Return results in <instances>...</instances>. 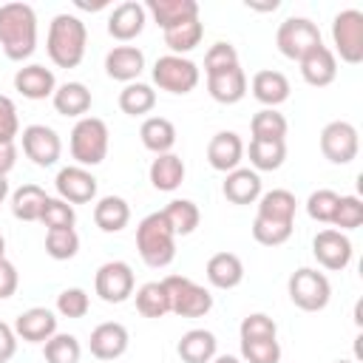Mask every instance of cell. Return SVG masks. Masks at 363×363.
I'll use <instances>...</instances> for the list:
<instances>
[{
    "mask_svg": "<svg viewBox=\"0 0 363 363\" xmlns=\"http://www.w3.org/2000/svg\"><path fill=\"white\" fill-rule=\"evenodd\" d=\"M0 48L11 62H23L37 48V14L28 3L0 6Z\"/></svg>",
    "mask_w": 363,
    "mask_h": 363,
    "instance_id": "1",
    "label": "cell"
},
{
    "mask_svg": "<svg viewBox=\"0 0 363 363\" xmlns=\"http://www.w3.org/2000/svg\"><path fill=\"white\" fill-rule=\"evenodd\" d=\"M85 45H88V28L77 14L62 11L48 23L45 51L57 68H77L85 57Z\"/></svg>",
    "mask_w": 363,
    "mask_h": 363,
    "instance_id": "2",
    "label": "cell"
},
{
    "mask_svg": "<svg viewBox=\"0 0 363 363\" xmlns=\"http://www.w3.org/2000/svg\"><path fill=\"white\" fill-rule=\"evenodd\" d=\"M136 250H139V258L150 269H162L176 258V235L170 224L164 221L162 210L145 216L136 224Z\"/></svg>",
    "mask_w": 363,
    "mask_h": 363,
    "instance_id": "3",
    "label": "cell"
},
{
    "mask_svg": "<svg viewBox=\"0 0 363 363\" xmlns=\"http://www.w3.org/2000/svg\"><path fill=\"white\" fill-rule=\"evenodd\" d=\"M108 145H111V133H108V125L99 116H82L71 128L68 147H71V159L79 167L102 164L105 156H108Z\"/></svg>",
    "mask_w": 363,
    "mask_h": 363,
    "instance_id": "4",
    "label": "cell"
},
{
    "mask_svg": "<svg viewBox=\"0 0 363 363\" xmlns=\"http://www.w3.org/2000/svg\"><path fill=\"white\" fill-rule=\"evenodd\" d=\"M286 292H289V301L303 309V312H320L329 306V298H332V284L323 272L312 269V267H298L289 281H286Z\"/></svg>",
    "mask_w": 363,
    "mask_h": 363,
    "instance_id": "5",
    "label": "cell"
},
{
    "mask_svg": "<svg viewBox=\"0 0 363 363\" xmlns=\"http://www.w3.org/2000/svg\"><path fill=\"white\" fill-rule=\"evenodd\" d=\"M170 312L179 318H204L213 309V295L201 284H196L187 275H167L164 281Z\"/></svg>",
    "mask_w": 363,
    "mask_h": 363,
    "instance_id": "6",
    "label": "cell"
},
{
    "mask_svg": "<svg viewBox=\"0 0 363 363\" xmlns=\"http://www.w3.org/2000/svg\"><path fill=\"white\" fill-rule=\"evenodd\" d=\"M275 45L286 60L301 62L309 51L323 45V40H320V28L309 17H286L275 31Z\"/></svg>",
    "mask_w": 363,
    "mask_h": 363,
    "instance_id": "7",
    "label": "cell"
},
{
    "mask_svg": "<svg viewBox=\"0 0 363 363\" xmlns=\"http://www.w3.org/2000/svg\"><path fill=\"white\" fill-rule=\"evenodd\" d=\"M150 77H153V82H156L162 91H167V94H190V91L199 85L201 71H199V65H196L193 60H187V57L164 54V57H159V60L153 62Z\"/></svg>",
    "mask_w": 363,
    "mask_h": 363,
    "instance_id": "8",
    "label": "cell"
},
{
    "mask_svg": "<svg viewBox=\"0 0 363 363\" xmlns=\"http://www.w3.org/2000/svg\"><path fill=\"white\" fill-rule=\"evenodd\" d=\"M332 43L343 62L357 65L363 62V11L360 9H343L332 20Z\"/></svg>",
    "mask_w": 363,
    "mask_h": 363,
    "instance_id": "9",
    "label": "cell"
},
{
    "mask_svg": "<svg viewBox=\"0 0 363 363\" xmlns=\"http://www.w3.org/2000/svg\"><path fill=\"white\" fill-rule=\"evenodd\" d=\"M360 150V133L352 122L335 119L320 130V153L332 164H352Z\"/></svg>",
    "mask_w": 363,
    "mask_h": 363,
    "instance_id": "10",
    "label": "cell"
},
{
    "mask_svg": "<svg viewBox=\"0 0 363 363\" xmlns=\"http://www.w3.org/2000/svg\"><path fill=\"white\" fill-rule=\"evenodd\" d=\"M136 289V275L128 261H105L94 275V292L105 303H125Z\"/></svg>",
    "mask_w": 363,
    "mask_h": 363,
    "instance_id": "11",
    "label": "cell"
},
{
    "mask_svg": "<svg viewBox=\"0 0 363 363\" xmlns=\"http://www.w3.org/2000/svg\"><path fill=\"white\" fill-rule=\"evenodd\" d=\"M23 153L37 164V167H54L62 156V142L60 133L48 125H26L20 133Z\"/></svg>",
    "mask_w": 363,
    "mask_h": 363,
    "instance_id": "12",
    "label": "cell"
},
{
    "mask_svg": "<svg viewBox=\"0 0 363 363\" xmlns=\"http://www.w3.org/2000/svg\"><path fill=\"white\" fill-rule=\"evenodd\" d=\"M352 241L346 233L340 230H320L315 238H312V255L315 261L329 269V272H343L349 264H352Z\"/></svg>",
    "mask_w": 363,
    "mask_h": 363,
    "instance_id": "13",
    "label": "cell"
},
{
    "mask_svg": "<svg viewBox=\"0 0 363 363\" xmlns=\"http://www.w3.org/2000/svg\"><path fill=\"white\" fill-rule=\"evenodd\" d=\"M54 187H57V196L68 204H88L96 199V179L88 167H79V164L62 167L54 179Z\"/></svg>",
    "mask_w": 363,
    "mask_h": 363,
    "instance_id": "14",
    "label": "cell"
},
{
    "mask_svg": "<svg viewBox=\"0 0 363 363\" xmlns=\"http://www.w3.org/2000/svg\"><path fill=\"white\" fill-rule=\"evenodd\" d=\"M128 346H130V335L119 320H105L91 329L88 349L96 360H116L128 352Z\"/></svg>",
    "mask_w": 363,
    "mask_h": 363,
    "instance_id": "15",
    "label": "cell"
},
{
    "mask_svg": "<svg viewBox=\"0 0 363 363\" xmlns=\"http://www.w3.org/2000/svg\"><path fill=\"white\" fill-rule=\"evenodd\" d=\"M145 23H147L145 6L136 0H125L113 6V11L108 14V34L119 43H130L145 31Z\"/></svg>",
    "mask_w": 363,
    "mask_h": 363,
    "instance_id": "16",
    "label": "cell"
},
{
    "mask_svg": "<svg viewBox=\"0 0 363 363\" xmlns=\"http://www.w3.org/2000/svg\"><path fill=\"white\" fill-rule=\"evenodd\" d=\"M14 335L26 343H45L51 335H57V315L45 306H31L14 318Z\"/></svg>",
    "mask_w": 363,
    "mask_h": 363,
    "instance_id": "17",
    "label": "cell"
},
{
    "mask_svg": "<svg viewBox=\"0 0 363 363\" xmlns=\"http://www.w3.org/2000/svg\"><path fill=\"white\" fill-rule=\"evenodd\" d=\"M241 159H244V142L235 130H218L207 142V162L213 170L230 173V170L241 167Z\"/></svg>",
    "mask_w": 363,
    "mask_h": 363,
    "instance_id": "18",
    "label": "cell"
},
{
    "mask_svg": "<svg viewBox=\"0 0 363 363\" xmlns=\"http://www.w3.org/2000/svg\"><path fill=\"white\" fill-rule=\"evenodd\" d=\"M145 71V54L136 45H113L105 54V74L116 82H139V74Z\"/></svg>",
    "mask_w": 363,
    "mask_h": 363,
    "instance_id": "19",
    "label": "cell"
},
{
    "mask_svg": "<svg viewBox=\"0 0 363 363\" xmlns=\"http://www.w3.org/2000/svg\"><path fill=\"white\" fill-rule=\"evenodd\" d=\"M14 91L23 94L26 99H48L54 96L57 91V79H54V71L40 65V62H28L23 68H17L14 74Z\"/></svg>",
    "mask_w": 363,
    "mask_h": 363,
    "instance_id": "20",
    "label": "cell"
},
{
    "mask_svg": "<svg viewBox=\"0 0 363 363\" xmlns=\"http://www.w3.org/2000/svg\"><path fill=\"white\" fill-rule=\"evenodd\" d=\"M298 65H301L303 82L312 85V88H326V85H332L335 77H337V57L332 54L329 45H318V48L309 51Z\"/></svg>",
    "mask_w": 363,
    "mask_h": 363,
    "instance_id": "21",
    "label": "cell"
},
{
    "mask_svg": "<svg viewBox=\"0 0 363 363\" xmlns=\"http://www.w3.org/2000/svg\"><path fill=\"white\" fill-rule=\"evenodd\" d=\"M145 11L153 17V23L162 31H170L187 20L199 17V3L196 0H147Z\"/></svg>",
    "mask_w": 363,
    "mask_h": 363,
    "instance_id": "22",
    "label": "cell"
},
{
    "mask_svg": "<svg viewBox=\"0 0 363 363\" xmlns=\"http://www.w3.org/2000/svg\"><path fill=\"white\" fill-rule=\"evenodd\" d=\"M221 193L227 201L233 204H255L261 199V176L252 167H235L230 173H224V184Z\"/></svg>",
    "mask_w": 363,
    "mask_h": 363,
    "instance_id": "23",
    "label": "cell"
},
{
    "mask_svg": "<svg viewBox=\"0 0 363 363\" xmlns=\"http://www.w3.org/2000/svg\"><path fill=\"white\" fill-rule=\"evenodd\" d=\"M250 88H252V96H255L264 108H278L281 102L289 99V91H292L286 74H281V71H275V68L255 71Z\"/></svg>",
    "mask_w": 363,
    "mask_h": 363,
    "instance_id": "24",
    "label": "cell"
},
{
    "mask_svg": "<svg viewBox=\"0 0 363 363\" xmlns=\"http://www.w3.org/2000/svg\"><path fill=\"white\" fill-rule=\"evenodd\" d=\"M207 91L216 102L221 105H235L247 96V74L241 65L235 68H227V71H218V74H210L207 77Z\"/></svg>",
    "mask_w": 363,
    "mask_h": 363,
    "instance_id": "25",
    "label": "cell"
},
{
    "mask_svg": "<svg viewBox=\"0 0 363 363\" xmlns=\"http://www.w3.org/2000/svg\"><path fill=\"white\" fill-rule=\"evenodd\" d=\"M51 102H54V111H57L60 116L82 119V116L91 111L94 96H91V91H88V85H82V82H62V85H57Z\"/></svg>",
    "mask_w": 363,
    "mask_h": 363,
    "instance_id": "26",
    "label": "cell"
},
{
    "mask_svg": "<svg viewBox=\"0 0 363 363\" xmlns=\"http://www.w3.org/2000/svg\"><path fill=\"white\" fill-rule=\"evenodd\" d=\"M204 275H207L210 286H216V289H235L244 281V264L235 252H216V255H210Z\"/></svg>",
    "mask_w": 363,
    "mask_h": 363,
    "instance_id": "27",
    "label": "cell"
},
{
    "mask_svg": "<svg viewBox=\"0 0 363 363\" xmlns=\"http://www.w3.org/2000/svg\"><path fill=\"white\" fill-rule=\"evenodd\" d=\"M216 352H218V340L210 329H190L176 343V354L182 357V363H210Z\"/></svg>",
    "mask_w": 363,
    "mask_h": 363,
    "instance_id": "28",
    "label": "cell"
},
{
    "mask_svg": "<svg viewBox=\"0 0 363 363\" xmlns=\"http://www.w3.org/2000/svg\"><path fill=\"white\" fill-rule=\"evenodd\" d=\"M139 139L142 145L153 153V156H162V153H173V145H176V125L164 116H147L139 128Z\"/></svg>",
    "mask_w": 363,
    "mask_h": 363,
    "instance_id": "29",
    "label": "cell"
},
{
    "mask_svg": "<svg viewBox=\"0 0 363 363\" xmlns=\"http://www.w3.org/2000/svg\"><path fill=\"white\" fill-rule=\"evenodd\" d=\"M184 173H187V167H184L182 156H176V153H162V156H156V159L150 162V167H147L150 184H153L156 190H162V193H173V190L184 182Z\"/></svg>",
    "mask_w": 363,
    "mask_h": 363,
    "instance_id": "30",
    "label": "cell"
},
{
    "mask_svg": "<svg viewBox=\"0 0 363 363\" xmlns=\"http://www.w3.org/2000/svg\"><path fill=\"white\" fill-rule=\"evenodd\" d=\"M130 221V204L122 196H102L94 204V224L102 233H119Z\"/></svg>",
    "mask_w": 363,
    "mask_h": 363,
    "instance_id": "31",
    "label": "cell"
},
{
    "mask_svg": "<svg viewBox=\"0 0 363 363\" xmlns=\"http://www.w3.org/2000/svg\"><path fill=\"white\" fill-rule=\"evenodd\" d=\"M295 210H298L295 193H289V190H284V187L267 190V193H261V199H258V218L295 224Z\"/></svg>",
    "mask_w": 363,
    "mask_h": 363,
    "instance_id": "32",
    "label": "cell"
},
{
    "mask_svg": "<svg viewBox=\"0 0 363 363\" xmlns=\"http://www.w3.org/2000/svg\"><path fill=\"white\" fill-rule=\"evenodd\" d=\"M250 153V164L252 170H278L286 159V139H250V147H244Z\"/></svg>",
    "mask_w": 363,
    "mask_h": 363,
    "instance_id": "33",
    "label": "cell"
},
{
    "mask_svg": "<svg viewBox=\"0 0 363 363\" xmlns=\"http://www.w3.org/2000/svg\"><path fill=\"white\" fill-rule=\"evenodd\" d=\"M48 196L40 184H23L11 193V216L17 221H40Z\"/></svg>",
    "mask_w": 363,
    "mask_h": 363,
    "instance_id": "34",
    "label": "cell"
},
{
    "mask_svg": "<svg viewBox=\"0 0 363 363\" xmlns=\"http://www.w3.org/2000/svg\"><path fill=\"white\" fill-rule=\"evenodd\" d=\"M162 216H164V221L170 224V230H173L176 238L196 233V227H199V221H201V213H199L196 201H190V199H173V201L162 210Z\"/></svg>",
    "mask_w": 363,
    "mask_h": 363,
    "instance_id": "35",
    "label": "cell"
},
{
    "mask_svg": "<svg viewBox=\"0 0 363 363\" xmlns=\"http://www.w3.org/2000/svg\"><path fill=\"white\" fill-rule=\"evenodd\" d=\"M136 312L142 318H164L170 312V301H167V289L162 281H147L136 289Z\"/></svg>",
    "mask_w": 363,
    "mask_h": 363,
    "instance_id": "36",
    "label": "cell"
},
{
    "mask_svg": "<svg viewBox=\"0 0 363 363\" xmlns=\"http://www.w3.org/2000/svg\"><path fill=\"white\" fill-rule=\"evenodd\" d=\"M119 108L128 116H145L156 108V91L147 82H128L119 91Z\"/></svg>",
    "mask_w": 363,
    "mask_h": 363,
    "instance_id": "37",
    "label": "cell"
},
{
    "mask_svg": "<svg viewBox=\"0 0 363 363\" xmlns=\"http://www.w3.org/2000/svg\"><path fill=\"white\" fill-rule=\"evenodd\" d=\"M201 37H204V26H201V20L196 17V20H187V23H182V26H176V28H170V31H164V45L170 48V54L184 57V54H190V51L201 43Z\"/></svg>",
    "mask_w": 363,
    "mask_h": 363,
    "instance_id": "38",
    "label": "cell"
},
{
    "mask_svg": "<svg viewBox=\"0 0 363 363\" xmlns=\"http://www.w3.org/2000/svg\"><path fill=\"white\" fill-rule=\"evenodd\" d=\"M43 357H45V363H79L82 346L74 335L57 332L43 343Z\"/></svg>",
    "mask_w": 363,
    "mask_h": 363,
    "instance_id": "39",
    "label": "cell"
},
{
    "mask_svg": "<svg viewBox=\"0 0 363 363\" xmlns=\"http://www.w3.org/2000/svg\"><path fill=\"white\" fill-rule=\"evenodd\" d=\"M250 130H252V139H284L289 130V122L275 108H261L250 119Z\"/></svg>",
    "mask_w": 363,
    "mask_h": 363,
    "instance_id": "40",
    "label": "cell"
},
{
    "mask_svg": "<svg viewBox=\"0 0 363 363\" xmlns=\"http://www.w3.org/2000/svg\"><path fill=\"white\" fill-rule=\"evenodd\" d=\"M45 252L54 261H71L79 252V235L74 227L65 230H48L45 233Z\"/></svg>",
    "mask_w": 363,
    "mask_h": 363,
    "instance_id": "41",
    "label": "cell"
},
{
    "mask_svg": "<svg viewBox=\"0 0 363 363\" xmlns=\"http://www.w3.org/2000/svg\"><path fill=\"white\" fill-rule=\"evenodd\" d=\"M295 224H286V221H269V218H258L252 221V238L261 244V247H281L289 241Z\"/></svg>",
    "mask_w": 363,
    "mask_h": 363,
    "instance_id": "42",
    "label": "cell"
},
{
    "mask_svg": "<svg viewBox=\"0 0 363 363\" xmlns=\"http://www.w3.org/2000/svg\"><path fill=\"white\" fill-rule=\"evenodd\" d=\"M337 199H340V193H335L329 187H320V190L309 193V199H306V216L312 221H318V224H332L335 210H337Z\"/></svg>",
    "mask_w": 363,
    "mask_h": 363,
    "instance_id": "43",
    "label": "cell"
},
{
    "mask_svg": "<svg viewBox=\"0 0 363 363\" xmlns=\"http://www.w3.org/2000/svg\"><path fill=\"white\" fill-rule=\"evenodd\" d=\"M235 65H241V62H238V51H235V45L227 43V40L213 43V45L207 48V54H204V74H207V77H210V74H218V71H227V68H235Z\"/></svg>",
    "mask_w": 363,
    "mask_h": 363,
    "instance_id": "44",
    "label": "cell"
},
{
    "mask_svg": "<svg viewBox=\"0 0 363 363\" xmlns=\"http://www.w3.org/2000/svg\"><path fill=\"white\" fill-rule=\"evenodd\" d=\"M40 221L45 224V230H65V227H74V224H77L74 204L62 201L60 196H57V199H51V196H48V201H45V207H43Z\"/></svg>",
    "mask_w": 363,
    "mask_h": 363,
    "instance_id": "45",
    "label": "cell"
},
{
    "mask_svg": "<svg viewBox=\"0 0 363 363\" xmlns=\"http://www.w3.org/2000/svg\"><path fill=\"white\" fill-rule=\"evenodd\" d=\"M241 360L244 363H281V343H278V337L241 340Z\"/></svg>",
    "mask_w": 363,
    "mask_h": 363,
    "instance_id": "46",
    "label": "cell"
},
{
    "mask_svg": "<svg viewBox=\"0 0 363 363\" xmlns=\"http://www.w3.org/2000/svg\"><path fill=\"white\" fill-rule=\"evenodd\" d=\"M332 224L340 227V233L357 230V227L363 224V199H360V196H340Z\"/></svg>",
    "mask_w": 363,
    "mask_h": 363,
    "instance_id": "47",
    "label": "cell"
},
{
    "mask_svg": "<svg viewBox=\"0 0 363 363\" xmlns=\"http://www.w3.org/2000/svg\"><path fill=\"white\" fill-rule=\"evenodd\" d=\"M88 309H91V298H88V292L82 286H68V289H62L57 295V312L62 318L77 320V318H85Z\"/></svg>",
    "mask_w": 363,
    "mask_h": 363,
    "instance_id": "48",
    "label": "cell"
},
{
    "mask_svg": "<svg viewBox=\"0 0 363 363\" xmlns=\"http://www.w3.org/2000/svg\"><path fill=\"white\" fill-rule=\"evenodd\" d=\"M238 335H241V340H267V337H278V326H275V320L269 315L252 312V315H247L241 320Z\"/></svg>",
    "mask_w": 363,
    "mask_h": 363,
    "instance_id": "49",
    "label": "cell"
},
{
    "mask_svg": "<svg viewBox=\"0 0 363 363\" xmlns=\"http://www.w3.org/2000/svg\"><path fill=\"white\" fill-rule=\"evenodd\" d=\"M20 136V116L11 96L0 94V142H14Z\"/></svg>",
    "mask_w": 363,
    "mask_h": 363,
    "instance_id": "50",
    "label": "cell"
},
{
    "mask_svg": "<svg viewBox=\"0 0 363 363\" xmlns=\"http://www.w3.org/2000/svg\"><path fill=\"white\" fill-rule=\"evenodd\" d=\"M17 286H20V272H17V267H14L9 258H3V261H0V301L11 298V295L17 292Z\"/></svg>",
    "mask_w": 363,
    "mask_h": 363,
    "instance_id": "51",
    "label": "cell"
},
{
    "mask_svg": "<svg viewBox=\"0 0 363 363\" xmlns=\"http://www.w3.org/2000/svg\"><path fill=\"white\" fill-rule=\"evenodd\" d=\"M17 354V335L9 323L0 320V363H9Z\"/></svg>",
    "mask_w": 363,
    "mask_h": 363,
    "instance_id": "52",
    "label": "cell"
},
{
    "mask_svg": "<svg viewBox=\"0 0 363 363\" xmlns=\"http://www.w3.org/2000/svg\"><path fill=\"white\" fill-rule=\"evenodd\" d=\"M17 164V145L14 142H0V176L6 179Z\"/></svg>",
    "mask_w": 363,
    "mask_h": 363,
    "instance_id": "53",
    "label": "cell"
},
{
    "mask_svg": "<svg viewBox=\"0 0 363 363\" xmlns=\"http://www.w3.org/2000/svg\"><path fill=\"white\" fill-rule=\"evenodd\" d=\"M77 3V9H88V11H96V9H105L108 3L105 0H96V3H85V0H74Z\"/></svg>",
    "mask_w": 363,
    "mask_h": 363,
    "instance_id": "54",
    "label": "cell"
},
{
    "mask_svg": "<svg viewBox=\"0 0 363 363\" xmlns=\"http://www.w3.org/2000/svg\"><path fill=\"white\" fill-rule=\"evenodd\" d=\"M247 9H255V11H275V9H278V0H272V3H247Z\"/></svg>",
    "mask_w": 363,
    "mask_h": 363,
    "instance_id": "55",
    "label": "cell"
},
{
    "mask_svg": "<svg viewBox=\"0 0 363 363\" xmlns=\"http://www.w3.org/2000/svg\"><path fill=\"white\" fill-rule=\"evenodd\" d=\"M210 363H241L238 357H233V354H216Z\"/></svg>",
    "mask_w": 363,
    "mask_h": 363,
    "instance_id": "56",
    "label": "cell"
},
{
    "mask_svg": "<svg viewBox=\"0 0 363 363\" xmlns=\"http://www.w3.org/2000/svg\"><path fill=\"white\" fill-rule=\"evenodd\" d=\"M6 199H9V182H6L3 176H0V204H3Z\"/></svg>",
    "mask_w": 363,
    "mask_h": 363,
    "instance_id": "57",
    "label": "cell"
},
{
    "mask_svg": "<svg viewBox=\"0 0 363 363\" xmlns=\"http://www.w3.org/2000/svg\"><path fill=\"white\" fill-rule=\"evenodd\" d=\"M6 258V238H3V233H0V261Z\"/></svg>",
    "mask_w": 363,
    "mask_h": 363,
    "instance_id": "58",
    "label": "cell"
},
{
    "mask_svg": "<svg viewBox=\"0 0 363 363\" xmlns=\"http://www.w3.org/2000/svg\"><path fill=\"white\" fill-rule=\"evenodd\" d=\"M335 363H354V360H335Z\"/></svg>",
    "mask_w": 363,
    "mask_h": 363,
    "instance_id": "59",
    "label": "cell"
}]
</instances>
